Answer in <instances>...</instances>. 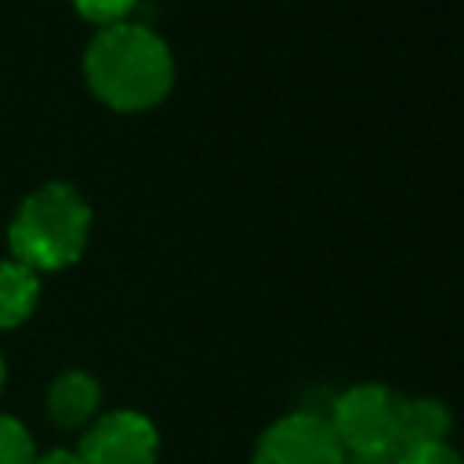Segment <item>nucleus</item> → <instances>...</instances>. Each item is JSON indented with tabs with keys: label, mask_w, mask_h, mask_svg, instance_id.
I'll return each mask as SVG.
<instances>
[{
	"label": "nucleus",
	"mask_w": 464,
	"mask_h": 464,
	"mask_svg": "<svg viewBox=\"0 0 464 464\" xmlns=\"http://www.w3.org/2000/svg\"><path fill=\"white\" fill-rule=\"evenodd\" d=\"M91 91L112 109L134 112L156 105L174 83V58L167 44L134 22L105 25L83 54Z\"/></svg>",
	"instance_id": "nucleus-1"
},
{
	"label": "nucleus",
	"mask_w": 464,
	"mask_h": 464,
	"mask_svg": "<svg viewBox=\"0 0 464 464\" xmlns=\"http://www.w3.org/2000/svg\"><path fill=\"white\" fill-rule=\"evenodd\" d=\"M91 228V210L83 196L69 185H44L36 188L11 221V250L14 261L25 268H65L83 254Z\"/></svg>",
	"instance_id": "nucleus-2"
},
{
	"label": "nucleus",
	"mask_w": 464,
	"mask_h": 464,
	"mask_svg": "<svg viewBox=\"0 0 464 464\" xmlns=\"http://www.w3.org/2000/svg\"><path fill=\"white\" fill-rule=\"evenodd\" d=\"M399 402L402 395H395L384 384H355L334 395L326 424L344 453H399L395 450Z\"/></svg>",
	"instance_id": "nucleus-3"
},
{
	"label": "nucleus",
	"mask_w": 464,
	"mask_h": 464,
	"mask_svg": "<svg viewBox=\"0 0 464 464\" xmlns=\"http://www.w3.org/2000/svg\"><path fill=\"white\" fill-rule=\"evenodd\" d=\"M250 464H344V450L319 413H286L268 424Z\"/></svg>",
	"instance_id": "nucleus-4"
},
{
	"label": "nucleus",
	"mask_w": 464,
	"mask_h": 464,
	"mask_svg": "<svg viewBox=\"0 0 464 464\" xmlns=\"http://www.w3.org/2000/svg\"><path fill=\"white\" fill-rule=\"evenodd\" d=\"M80 464H156L160 431L145 413L112 410L80 439Z\"/></svg>",
	"instance_id": "nucleus-5"
},
{
	"label": "nucleus",
	"mask_w": 464,
	"mask_h": 464,
	"mask_svg": "<svg viewBox=\"0 0 464 464\" xmlns=\"http://www.w3.org/2000/svg\"><path fill=\"white\" fill-rule=\"evenodd\" d=\"M98 402H102V388L83 370H69L54 377V384L47 388V417L58 428H83L98 413Z\"/></svg>",
	"instance_id": "nucleus-6"
},
{
	"label": "nucleus",
	"mask_w": 464,
	"mask_h": 464,
	"mask_svg": "<svg viewBox=\"0 0 464 464\" xmlns=\"http://www.w3.org/2000/svg\"><path fill=\"white\" fill-rule=\"evenodd\" d=\"M453 428L450 410L439 399H402L399 402V428H395V450H417V446H439L446 442Z\"/></svg>",
	"instance_id": "nucleus-7"
},
{
	"label": "nucleus",
	"mask_w": 464,
	"mask_h": 464,
	"mask_svg": "<svg viewBox=\"0 0 464 464\" xmlns=\"http://www.w3.org/2000/svg\"><path fill=\"white\" fill-rule=\"evenodd\" d=\"M40 279L22 261H0V330L25 323L36 308Z\"/></svg>",
	"instance_id": "nucleus-8"
},
{
	"label": "nucleus",
	"mask_w": 464,
	"mask_h": 464,
	"mask_svg": "<svg viewBox=\"0 0 464 464\" xmlns=\"http://www.w3.org/2000/svg\"><path fill=\"white\" fill-rule=\"evenodd\" d=\"M36 460V446L29 428L18 417L0 413V464H33Z\"/></svg>",
	"instance_id": "nucleus-9"
},
{
	"label": "nucleus",
	"mask_w": 464,
	"mask_h": 464,
	"mask_svg": "<svg viewBox=\"0 0 464 464\" xmlns=\"http://www.w3.org/2000/svg\"><path fill=\"white\" fill-rule=\"evenodd\" d=\"M72 4H76V11L83 18L102 22V25H116L134 7V0H72Z\"/></svg>",
	"instance_id": "nucleus-10"
},
{
	"label": "nucleus",
	"mask_w": 464,
	"mask_h": 464,
	"mask_svg": "<svg viewBox=\"0 0 464 464\" xmlns=\"http://www.w3.org/2000/svg\"><path fill=\"white\" fill-rule=\"evenodd\" d=\"M395 464H464V457L457 450H450L446 442L439 446H417V450H402Z\"/></svg>",
	"instance_id": "nucleus-11"
},
{
	"label": "nucleus",
	"mask_w": 464,
	"mask_h": 464,
	"mask_svg": "<svg viewBox=\"0 0 464 464\" xmlns=\"http://www.w3.org/2000/svg\"><path fill=\"white\" fill-rule=\"evenodd\" d=\"M33 464H80V453H76V450L58 446V450H47L44 457H36Z\"/></svg>",
	"instance_id": "nucleus-12"
},
{
	"label": "nucleus",
	"mask_w": 464,
	"mask_h": 464,
	"mask_svg": "<svg viewBox=\"0 0 464 464\" xmlns=\"http://www.w3.org/2000/svg\"><path fill=\"white\" fill-rule=\"evenodd\" d=\"M399 453H344V464H395Z\"/></svg>",
	"instance_id": "nucleus-13"
},
{
	"label": "nucleus",
	"mask_w": 464,
	"mask_h": 464,
	"mask_svg": "<svg viewBox=\"0 0 464 464\" xmlns=\"http://www.w3.org/2000/svg\"><path fill=\"white\" fill-rule=\"evenodd\" d=\"M4 377H7V366H4V355H0V392H4Z\"/></svg>",
	"instance_id": "nucleus-14"
}]
</instances>
